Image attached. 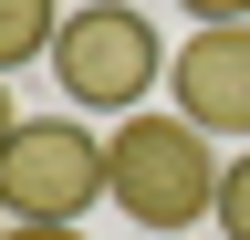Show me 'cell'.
Returning <instances> with one entry per match:
<instances>
[{
    "instance_id": "1",
    "label": "cell",
    "mask_w": 250,
    "mask_h": 240,
    "mask_svg": "<svg viewBox=\"0 0 250 240\" xmlns=\"http://www.w3.org/2000/svg\"><path fill=\"white\" fill-rule=\"evenodd\" d=\"M219 177H229V157L188 115H115V136H104V188L146 240H177V230L219 219Z\"/></svg>"
},
{
    "instance_id": "2",
    "label": "cell",
    "mask_w": 250,
    "mask_h": 240,
    "mask_svg": "<svg viewBox=\"0 0 250 240\" xmlns=\"http://www.w3.org/2000/svg\"><path fill=\"white\" fill-rule=\"evenodd\" d=\"M156 73H167V42H156V21L136 0H83V11H62V42H52L62 105H83V115H146Z\"/></svg>"
},
{
    "instance_id": "3",
    "label": "cell",
    "mask_w": 250,
    "mask_h": 240,
    "mask_svg": "<svg viewBox=\"0 0 250 240\" xmlns=\"http://www.w3.org/2000/svg\"><path fill=\"white\" fill-rule=\"evenodd\" d=\"M115 198L104 188V136L83 115H21V136L0 146V209L42 230H83V209Z\"/></svg>"
},
{
    "instance_id": "4",
    "label": "cell",
    "mask_w": 250,
    "mask_h": 240,
    "mask_svg": "<svg viewBox=\"0 0 250 240\" xmlns=\"http://www.w3.org/2000/svg\"><path fill=\"white\" fill-rule=\"evenodd\" d=\"M167 94L198 136H240L250 146V21H208V32L177 42L167 63Z\"/></svg>"
},
{
    "instance_id": "5",
    "label": "cell",
    "mask_w": 250,
    "mask_h": 240,
    "mask_svg": "<svg viewBox=\"0 0 250 240\" xmlns=\"http://www.w3.org/2000/svg\"><path fill=\"white\" fill-rule=\"evenodd\" d=\"M52 42H62V0H0V73L52 63Z\"/></svg>"
},
{
    "instance_id": "6",
    "label": "cell",
    "mask_w": 250,
    "mask_h": 240,
    "mask_svg": "<svg viewBox=\"0 0 250 240\" xmlns=\"http://www.w3.org/2000/svg\"><path fill=\"white\" fill-rule=\"evenodd\" d=\"M219 230H229V240H250V146L229 157V177H219Z\"/></svg>"
},
{
    "instance_id": "7",
    "label": "cell",
    "mask_w": 250,
    "mask_h": 240,
    "mask_svg": "<svg viewBox=\"0 0 250 240\" xmlns=\"http://www.w3.org/2000/svg\"><path fill=\"white\" fill-rule=\"evenodd\" d=\"M177 11H188V21L208 32V21H250V0H177Z\"/></svg>"
},
{
    "instance_id": "8",
    "label": "cell",
    "mask_w": 250,
    "mask_h": 240,
    "mask_svg": "<svg viewBox=\"0 0 250 240\" xmlns=\"http://www.w3.org/2000/svg\"><path fill=\"white\" fill-rule=\"evenodd\" d=\"M0 240H83V230H42V219H11Z\"/></svg>"
},
{
    "instance_id": "9",
    "label": "cell",
    "mask_w": 250,
    "mask_h": 240,
    "mask_svg": "<svg viewBox=\"0 0 250 240\" xmlns=\"http://www.w3.org/2000/svg\"><path fill=\"white\" fill-rule=\"evenodd\" d=\"M21 136V115H11V73H0V146H11Z\"/></svg>"
},
{
    "instance_id": "10",
    "label": "cell",
    "mask_w": 250,
    "mask_h": 240,
    "mask_svg": "<svg viewBox=\"0 0 250 240\" xmlns=\"http://www.w3.org/2000/svg\"><path fill=\"white\" fill-rule=\"evenodd\" d=\"M0 230H11V209H0Z\"/></svg>"
}]
</instances>
